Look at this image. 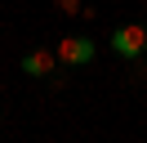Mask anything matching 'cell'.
Listing matches in <instances>:
<instances>
[{
  "mask_svg": "<svg viewBox=\"0 0 147 143\" xmlns=\"http://www.w3.org/2000/svg\"><path fill=\"white\" fill-rule=\"evenodd\" d=\"M111 54L125 63H138L147 54V22H120L111 31Z\"/></svg>",
  "mask_w": 147,
  "mask_h": 143,
  "instance_id": "1",
  "label": "cell"
},
{
  "mask_svg": "<svg viewBox=\"0 0 147 143\" xmlns=\"http://www.w3.org/2000/svg\"><path fill=\"white\" fill-rule=\"evenodd\" d=\"M58 63L63 67H85V63H94V54H98V45L89 40V36H63V40L54 45Z\"/></svg>",
  "mask_w": 147,
  "mask_h": 143,
  "instance_id": "2",
  "label": "cell"
},
{
  "mask_svg": "<svg viewBox=\"0 0 147 143\" xmlns=\"http://www.w3.org/2000/svg\"><path fill=\"white\" fill-rule=\"evenodd\" d=\"M63 67V63H58V54L54 49H45V45H36V49H27L22 54V72H27V76H54V72Z\"/></svg>",
  "mask_w": 147,
  "mask_h": 143,
  "instance_id": "3",
  "label": "cell"
},
{
  "mask_svg": "<svg viewBox=\"0 0 147 143\" xmlns=\"http://www.w3.org/2000/svg\"><path fill=\"white\" fill-rule=\"evenodd\" d=\"M54 5H58V9H63V14H67V18H89V14H94V9H89V5H85V0H54Z\"/></svg>",
  "mask_w": 147,
  "mask_h": 143,
  "instance_id": "4",
  "label": "cell"
}]
</instances>
